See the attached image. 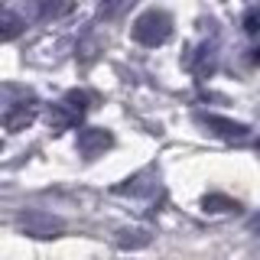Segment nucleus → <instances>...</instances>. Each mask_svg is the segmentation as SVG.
<instances>
[{
    "label": "nucleus",
    "mask_w": 260,
    "mask_h": 260,
    "mask_svg": "<svg viewBox=\"0 0 260 260\" xmlns=\"http://www.w3.org/2000/svg\"><path fill=\"white\" fill-rule=\"evenodd\" d=\"M88 94L85 91H78V88H72V91H65L59 101L49 108V127L52 130H72V127H78L81 120H85V114H88Z\"/></svg>",
    "instance_id": "nucleus-1"
},
{
    "label": "nucleus",
    "mask_w": 260,
    "mask_h": 260,
    "mask_svg": "<svg viewBox=\"0 0 260 260\" xmlns=\"http://www.w3.org/2000/svg\"><path fill=\"white\" fill-rule=\"evenodd\" d=\"M134 39L140 46H150V49H156V46H162L169 36H173V16H169L166 10H146V13H140L134 20Z\"/></svg>",
    "instance_id": "nucleus-2"
},
{
    "label": "nucleus",
    "mask_w": 260,
    "mask_h": 260,
    "mask_svg": "<svg viewBox=\"0 0 260 260\" xmlns=\"http://www.w3.org/2000/svg\"><path fill=\"white\" fill-rule=\"evenodd\" d=\"M111 146H114V134H111V130H104V127H81L78 130V153L85 159L101 156V153L111 150Z\"/></svg>",
    "instance_id": "nucleus-3"
},
{
    "label": "nucleus",
    "mask_w": 260,
    "mask_h": 260,
    "mask_svg": "<svg viewBox=\"0 0 260 260\" xmlns=\"http://www.w3.org/2000/svg\"><path fill=\"white\" fill-rule=\"evenodd\" d=\"M36 111H39L36 94H26L23 101L7 104V111H4V127L10 130V134H16V130H23V127H29V124H32Z\"/></svg>",
    "instance_id": "nucleus-4"
},
{
    "label": "nucleus",
    "mask_w": 260,
    "mask_h": 260,
    "mask_svg": "<svg viewBox=\"0 0 260 260\" xmlns=\"http://www.w3.org/2000/svg\"><path fill=\"white\" fill-rule=\"evenodd\" d=\"M23 231L32 234V238H55L62 231V221H55L52 215H43V211H29V215L20 218Z\"/></svg>",
    "instance_id": "nucleus-5"
},
{
    "label": "nucleus",
    "mask_w": 260,
    "mask_h": 260,
    "mask_svg": "<svg viewBox=\"0 0 260 260\" xmlns=\"http://www.w3.org/2000/svg\"><path fill=\"white\" fill-rule=\"evenodd\" d=\"M202 124H205V127H215V134L224 137V140H244V137L250 134L247 124H238V120L218 117V114H205V117H202Z\"/></svg>",
    "instance_id": "nucleus-6"
},
{
    "label": "nucleus",
    "mask_w": 260,
    "mask_h": 260,
    "mask_svg": "<svg viewBox=\"0 0 260 260\" xmlns=\"http://www.w3.org/2000/svg\"><path fill=\"white\" fill-rule=\"evenodd\" d=\"M69 10H72L69 0H36V16L39 20H55V16H62Z\"/></svg>",
    "instance_id": "nucleus-7"
},
{
    "label": "nucleus",
    "mask_w": 260,
    "mask_h": 260,
    "mask_svg": "<svg viewBox=\"0 0 260 260\" xmlns=\"http://www.w3.org/2000/svg\"><path fill=\"white\" fill-rule=\"evenodd\" d=\"M199 62H192V69H195V75H202V78H205V75H211V72H215V43H205V46H202L199 49Z\"/></svg>",
    "instance_id": "nucleus-8"
},
{
    "label": "nucleus",
    "mask_w": 260,
    "mask_h": 260,
    "mask_svg": "<svg viewBox=\"0 0 260 260\" xmlns=\"http://www.w3.org/2000/svg\"><path fill=\"white\" fill-rule=\"evenodd\" d=\"M205 211H211V215H221V211H238V202H231V199H224V195H205Z\"/></svg>",
    "instance_id": "nucleus-9"
},
{
    "label": "nucleus",
    "mask_w": 260,
    "mask_h": 260,
    "mask_svg": "<svg viewBox=\"0 0 260 260\" xmlns=\"http://www.w3.org/2000/svg\"><path fill=\"white\" fill-rule=\"evenodd\" d=\"M20 29H23V20H20L13 10H7V13H4V39H7V43H10V39H16V36H20Z\"/></svg>",
    "instance_id": "nucleus-10"
},
{
    "label": "nucleus",
    "mask_w": 260,
    "mask_h": 260,
    "mask_svg": "<svg viewBox=\"0 0 260 260\" xmlns=\"http://www.w3.org/2000/svg\"><path fill=\"white\" fill-rule=\"evenodd\" d=\"M241 26H244V32H247V36H257V32H260V7H250V10L244 13Z\"/></svg>",
    "instance_id": "nucleus-11"
},
{
    "label": "nucleus",
    "mask_w": 260,
    "mask_h": 260,
    "mask_svg": "<svg viewBox=\"0 0 260 260\" xmlns=\"http://www.w3.org/2000/svg\"><path fill=\"white\" fill-rule=\"evenodd\" d=\"M120 7H124V0H101V4H98V16L111 20V16L120 10Z\"/></svg>",
    "instance_id": "nucleus-12"
},
{
    "label": "nucleus",
    "mask_w": 260,
    "mask_h": 260,
    "mask_svg": "<svg viewBox=\"0 0 260 260\" xmlns=\"http://www.w3.org/2000/svg\"><path fill=\"white\" fill-rule=\"evenodd\" d=\"M250 231H257V234H260V215L254 218V221H250Z\"/></svg>",
    "instance_id": "nucleus-13"
},
{
    "label": "nucleus",
    "mask_w": 260,
    "mask_h": 260,
    "mask_svg": "<svg viewBox=\"0 0 260 260\" xmlns=\"http://www.w3.org/2000/svg\"><path fill=\"white\" fill-rule=\"evenodd\" d=\"M250 59H254V62H260V49H250Z\"/></svg>",
    "instance_id": "nucleus-14"
}]
</instances>
